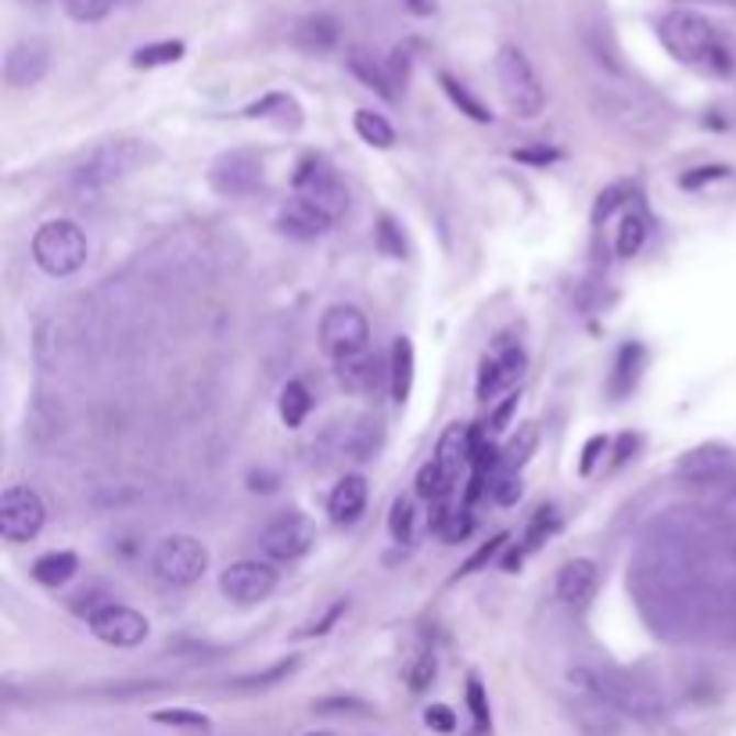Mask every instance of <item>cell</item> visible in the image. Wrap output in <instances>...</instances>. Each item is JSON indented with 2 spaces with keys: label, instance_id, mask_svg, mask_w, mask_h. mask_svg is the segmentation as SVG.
<instances>
[{
  "label": "cell",
  "instance_id": "5bb4252c",
  "mask_svg": "<svg viewBox=\"0 0 736 736\" xmlns=\"http://www.w3.org/2000/svg\"><path fill=\"white\" fill-rule=\"evenodd\" d=\"M209 180L223 198H245L252 191H259L263 163L256 152H226L212 163Z\"/></svg>",
  "mask_w": 736,
  "mask_h": 736
},
{
  "label": "cell",
  "instance_id": "4dcf8cb0",
  "mask_svg": "<svg viewBox=\"0 0 736 736\" xmlns=\"http://www.w3.org/2000/svg\"><path fill=\"white\" fill-rule=\"evenodd\" d=\"M183 58V40H158V44H147L133 51V69H158V65H172Z\"/></svg>",
  "mask_w": 736,
  "mask_h": 736
},
{
  "label": "cell",
  "instance_id": "52a82bcc",
  "mask_svg": "<svg viewBox=\"0 0 736 736\" xmlns=\"http://www.w3.org/2000/svg\"><path fill=\"white\" fill-rule=\"evenodd\" d=\"M152 571L166 586H194L209 571V550L194 535H166L152 554Z\"/></svg>",
  "mask_w": 736,
  "mask_h": 736
},
{
  "label": "cell",
  "instance_id": "8d00e7d4",
  "mask_svg": "<svg viewBox=\"0 0 736 736\" xmlns=\"http://www.w3.org/2000/svg\"><path fill=\"white\" fill-rule=\"evenodd\" d=\"M435 672H438L435 654L432 650H417V654H413V661L406 665V687L413 693H421V690H427L435 682Z\"/></svg>",
  "mask_w": 736,
  "mask_h": 736
},
{
  "label": "cell",
  "instance_id": "ab89813d",
  "mask_svg": "<svg viewBox=\"0 0 736 736\" xmlns=\"http://www.w3.org/2000/svg\"><path fill=\"white\" fill-rule=\"evenodd\" d=\"M119 0H65V11L76 22H101L112 15V8Z\"/></svg>",
  "mask_w": 736,
  "mask_h": 736
},
{
  "label": "cell",
  "instance_id": "30bf717a",
  "mask_svg": "<svg viewBox=\"0 0 736 736\" xmlns=\"http://www.w3.org/2000/svg\"><path fill=\"white\" fill-rule=\"evenodd\" d=\"M47 521V506L30 486H8L0 497V535L8 543H30Z\"/></svg>",
  "mask_w": 736,
  "mask_h": 736
},
{
  "label": "cell",
  "instance_id": "e0dca14e",
  "mask_svg": "<svg viewBox=\"0 0 736 736\" xmlns=\"http://www.w3.org/2000/svg\"><path fill=\"white\" fill-rule=\"evenodd\" d=\"M378 421H353V424H334L331 432L320 438V449H327L331 457L345 460H367L378 449Z\"/></svg>",
  "mask_w": 736,
  "mask_h": 736
},
{
  "label": "cell",
  "instance_id": "44dd1931",
  "mask_svg": "<svg viewBox=\"0 0 736 736\" xmlns=\"http://www.w3.org/2000/svg\"><path fill=\"white\" fill-rule=\"evenodd\" d=\"M345 65H349V73L359 79L364 87H370L378 98H384V101H395V79H392V73H388V65H381L378 58L370 55V51H359V47H353L349 51V58H345Z\"/></svg>",
  "mask_w": 736,
  "mask_h": 736
},
{
  "label": "cell",
  "instance_id": "5b68a950",
  "mask_svg": "<svg viewBox=\"0 0 736 736\" xmlns=\"http://www.w3.org/2000/svg\"><path fill=\"white\" fill-rule=\"evenodd\" d=\"M497 79H500V90H503V98H506V104H511L514 115L535 119L546 109V90H543L539 73L532 69L525 51L503 47L497 55Z\"/></svg>",
  "mask_w": 736,
  "mask_h": 736
},
{
  "label": "cell",
  "instance_id": "bcb514c9",
  "mask_svg": "<svg viewBox=\"0 0 736 736\" xmlns=\"http://www.w3.org/2000/svg\"><path fill=\"white\" fill-rule=\"evenodd\" d=\"M514 413H517V395L511 392V395H506L503 403L497 406V410H492V417H489V432H492V435L506 432V424L514 421Z\"/></svg>",
  "mask_w": 736,
  "mask_h": 736
},
{
  "label": "cell",
  "instance_id": "3957f363",
  "mask_svg": "<svg viewBox=\"0 0 736 736\" xmlns=\"http://www.w3.org/2000/svg\"><path fill=\"white\" fill-rule=\"evenodd\" d=\"M571 687H579L604 707H614V712L633 715V718H658L665 707L658 690L633 679L628 672H614V668H604V672H600V668H575Z\"/></svg>",
  "mask_w": 736,
  "mask_h": 736
},
{
  "label": "cell",
  "instance_id": "b9f144b4",
  "mask_svg": "<svg viewBox=\"0 0 736 736\" xmlns=\"http://www.w3.org/2000/svg\"><path fill=\"white\" fill-rule=\"evenodd\" d=\"M316 715H370V704L359 698H324L313 704Z\"/></svg>",
  "mask_w": 736,
  "mask_h": 736
},
{
  "label": "cell",
  "instance_id": "ffe728a7",
  "mask_svg": "<svg viewBox=\"0 0 736 736\" xmlns=\"http://www.w3.org/2000/svg\"><path fill=\"white\" fill-rule=\"evenodd\" d=\"M471 453H475V432H471V427H467V424H449L446 432H442V438H438L435 460H438L442 471L457 481L460 467L471 464Z\"/></svg>",
  "mask_w": 736,
  "mask_h": 736
},
{
  "label": "cell",
  "instance_id": "f5cc1de1",
  "mask_svg": "<svg viewBox=\"0 0 736 736\" xmlns=\"http://www.w3.org/2000/svg\"><path fill=\"white\" fill-rule=\"evenodd\" d=\"M406 8L413 11V15H432V11H435V0H406Z\"/></svg>",
  "mask_w": 736,
  "mask_h": 736
},
{
  "label": "cell",
  "instance_id": "2e32d148",
  "mask_svg": "<svg viewBox=\"0 0 736 736\" xmlns=\"http://www.w3.org/2000/svg\"><path fill=\"white\" fill-rule=\"evenodd\" d=\"M277 226H280V234H288L291 241H316L334 226V216L327 209H320L316 202H310V198L294 194L280 205Z\"/></svg>",
  "mask_w": 736,
  "mask_h": 736
},
{
  "label": "cell",
  "instance_id": "9c48e42d",
  "mask_svg": "<svg viewBox=\"0 0 736 736\" xmlns=\"http://www.w3.org/2000/svg\"><path fill=\"white\" fill-rule=\"evenodd\" d=\"M525 364L528 356L521 349V342H514L511 334H500L497 342H492V353L481 359V370H478V399H497V395H511V388L521 381V373H525Z\"/></svg>",
  "mask_w": 736,
  "mask_h": 736
},
{
  "label": "cell",
  "instance_id": "ee69618b",
  "mask_svg": "<svg viewBox=\"0 0 736 736\" xmlns=\"http://www.w3.org/2000/svg\"><path fill=\"white\" fill-rule=\"evenodd\" d=\"M489 489H492V500L503 503V506H514L521 500V478L517 475H500Z\"/></svg>",
  "mask_w": 736,
  "mask_h": 736
},
{
  "label": "cell",
  "instance_id": "8fae6325",
  "mask_svg": "<svg viewBox=\"0 0 736 736\" xmlns=\"http://www.w3.org/2000/svg\"><path fill=\"white\" fill-rule=\"evenodd\" d=\"M294 194L310 198V202H316L320 209H327L334 220L349 209V191H345L342 177L320 155L302 158L299 169H294Z\"/></svg>",
  "mask_w": 736,
  "mask_h": 736
},
{
  "label": "cell",
  "instance_id": "7dc6e473",
  "mask_svg": "<svg viewBox=\"0 0 736 736\" xmlns=\"http://www.w3.org/2000/svg\"><path fill=\"white\" fill-rule=\"evenodd\" d=\"M503 543H506V535H497V539H492V543H486V546H481V550H478V554H475L471 560H467L464 568H460V575H475L478 568H486L489 560H492V557H497V554L503 550Z\"/></svg>",
  "mask_w": 736,
  "mask_h": 736
},
{
  "label": "cell",
  "instance_id": "f907efd6",
  "mask_svg": "<svg viewBox=\"0 0 736 736\" xmlns=\"http://www.w3.org/2000/svg\"><path fill=\"white\" fill-rule=\"evenodd\" d=\"M722 177H729V169L726 166H704L701 172H687L679 183L682 187H701V183H707V180H722Z\"/></svg>",
  "mask_w": 736,
  "mask_h": 736
},
{
  "label": "cell",
  "instance_id": "c3c4849f",
  "mask_svg": "<svg viewBox=\"0 0 736 736\" xmlns=\"http://www.w3.org/2000/svg\"><path fill=\"white\" fill-rule=\"evenodd\" d=\"M517 163H532V166H550L557 163V152H550V147H521V152H514Z\"/></svg>",
  "mask_w": 736,
  "mask_h": 736
},
{
  "label": "cell",
  "instance_id": "681fc988",
  "mask_svg": "<svg viewBox=\"0 0 736 736\" xmlns=\"http://www.w3.org/2000/svg\"><path fill=\"white\" fill-rule=\"evenodd\" d=\"M600 453H607V438H604V435H596V438H589V442H586V449H582V464H579V471H582V475L593 471V464L600 460Z\"/></svg>",
  "mask_w": 736,
  "mask_h": 736
},
{
  "label": "cell",
  "instance_id": "e575fe53",
  "mask_svg": "<svg viewBox=\"0 0 736 736\" xmlns=\"http://www.w3.org/2000/svg\"><path fill=\"white\" fill-rule=\"evenodd\" d=\"M373 245H378L381 256L388 259H406V237H403V226H399L392 216H378L373 223Z\"/></svg>",
  "mask_w": 736,
  "mask_h": 736
},
{
  "label": "cell",
  "instance_id": "816d5d0a",
  "mask_svg": "<svg viewBox=\"0 0 736 736\" xmlns=\"http://www.w3.org/2000/svg\"><path fill=\"white\" fill-rule=\"evenodd\" d=\"M467 532H471V517H460L457 511H453V517L446 521V528H442V535H446L449 543H460Z\"/></svg>",
  "mask_w": 736,
  "mask_h": 736
},
{
  "label": "cell",
  "instance_id": "f6af8a7d",
  "mask_svg": "<svg viewBox=\"0 0 736 736\" xmlns=\"http://www.w3.org/2000/svg\"><path fill=\"white\" fill-rule=\"evenodd\" d=\"M424 722H427V729H435V733H453V729H457V715H453L446 704H432V707H427Z\"/></svg>",
  "mask_w": 736,
  "mask_h": 736
},
{
  "label": "cell",
  "instance_id": "d590c367",
  "mask_svg": "<svg viewBox=\"0 0 736 736\" xmlns=\"http://www.w3.org/2000/svg\"><path fill=\"white\" fill-rule=\"evenodd\" d=\"M535 442H539V427H535V424H525V427H521V432H517V438H511V446L503 449V460H500L506 475H514L517 467L532 457Z\"/></svg>",
  "mask_w": 736,
  "mask_h": 736
},
{
  "label": "cell",
  "instance_id": "f35d334b",
  "mask_svg": "<svg viewBox=\"0 0 736 736\" xmlns=\"http://www.w3.org/2000/svg\"><path fill=\"white\" fill-rule=\"evenodd\" d=\"M557 525H560V521H557L554 506H543V511H535L532 525H528V535H525V550H539V546L557 532Z\"/></svg>",
  "mask_w": 736,
  "mask_h": 736
},
{
  "label": "cell",
  "instance_id": "6da1fadb",
  "mask_svg": "<svg viewBox=\"0 0 736 736\" xmlns=\"http://www.w3.org/2000/svg\"><path fill=\"white\" fill-rule=\"evenodd\" d=\"M658 36L668 47V55L682 65H693V69H704L712 76L733 73V55H729L726 40L718 36V30L704 15H693V11H668L658 25Z\"/></svg>",
  "mask_w": 736,
  "mask_h": 736
},
{
  "label": "cell",
  "instance_id": "9a60e30c",
  "mask_svg": "<svg viewBox=\"0 0 736 736\" xmlns=\"http://www.w3.org/2000/svg\"><path fill=\"white\" fill-rule=\"evenodd\" d=\"M47 69H51V47L44 44V40H36V36L19 40V44L11 47L8 58H4V79H8L11 90L36 87L40 79L47 76Z\"/></svg>",
  "mask_w": 736,
  "mask_h": 736
},
{
  "label": "cell",
  "instance_id": "db71d44e",
  "mask_svg": "<svg viewBox=\"0 0 736 736\" xmlns=\"http://www.w3.org/2000/svg\"><path fill=\"white\" fill-rule=\"evenodd\" d=\"M22 4H47V0H22Z\"/></svg>",
  "mask_w": 736,
  "mask_h": 736
},
{
  "label": "cell",
  "instance_id": "7bdbcfd3",
  "mask_svg": "<svg viewBox=\"0 0 736 736\" xmlns=\"http://www.w3.org/2000/svg\"><path fill=\"white\" fill-rule=\"evenodd\" d=\"M294 672V658L288 661H277L274 668H266V672H256V676H241L234 687H270V682H280L285 676Z\"/></svg>",
  "mask_w": 736,
  "mask_h": 736
},
{
  "label": "cell",
  "instance_id": "60d3db41",
  "mask_svg": "<svg viewBox=\"0 0 736 736\" xmlns=\"http://www.w3.org/2000/svg\"><path fill=\"white\" fill-rule=\"evenodd\" d=\"M467 707H471V718H475V729L478 733H489V698H486V687H481V679L471 676L467 679Z\"/></svg>",
  "mask_w": 736,
  "mask_h": 736
},
{
  "label": "cell",
  "instance_id": "603a6c76",
  "mask_svg": "<svg viewBox=\"0 0 736 736\" xmlns=\"http://www.w3.org/2000/svg\"><path fill=\"white\" fill-rule=\"evenodd\" d=\"M76 568H79V560H76V554L73 550H55V554H44L33 565V579L40 582V586H51V589H58V586H65L76 575Z\"/></svg>",
  "mask_w": 736,
  "mask_h": 736
},
{
  "label": "cell",
  "instance_id": "ac0fdd59",
  "mask_svg": "<svg viewBox=\"0 0 736 736\" xmlns=\"http://www.w3.org/2000/svg\"><path fill=\"white\" fill-rule=\"evenodd\" d=\"M596 582H600V571H596L593 560L575 557V560H568V565L557 571V596L565 600L568 607H582V604L593 600Z\"/></svg>",
  "mask_w": 736,
  "mask_h": 736
},
{
  "label": "cell",
  "instance_id": "74e56055",
  "mask_svg": "<svg viewBox=\"0 0 736 736\" xmlns=\"http://www.w3.org/2000/svg\"><path fill=\"white\" fill-rule=\"evenodd\" d=\"M152 722H158V726H177V729H209V715L191 712V707H163V712L152 715Z\"/></svg>",
  "mask_w": 736,
  "mask_h": 736
},
{
  "label": "cell",
  "instance_id": "7a4b0ae2",
  "mask_svg": "<svg viewBox=\"0 0 736 736\" xmlns=\"http://www.w3.org/2000/svg\"><path fill=\"white\" fill-rule=\"evenodd\" d=\"M158 158L155 144H147L141 137H119V141H104L93 152H87V158L79 166H73L69 172V187L76 194H101L109 191L112 183L133 177L144 166H152Z\"/></svg>",
  "mask_w": 736,
  "mask_h": 736
},
{
  "label": "cell",
  "instance_id": "d6a6232c",
  "mask_svg": "<svg viewBox=\"0 0 736 736\" xmlns=\"http://www.w3.org/2000/svg\"><path fill=\"white\" fill-rule=\"evenodd\" d=\"M438 83H442V90H446V98H449L453 104H457V109H460L467 119H475V123H492V112H489L486 104H481L464 83H457V79L446 76V73L438 76Z\"/></svg>",
  "mask_w": 736,
  "mask_h": 736
},
{
  "label": "cell",
  "instance_id": "484cf974",
  "mask_svg": "<svg viewBox=\"0 0 736 736\" xmlns=\"http://www.w3.org/2000/svg\"><path fill=\"white\" fill-rule=\"evenodd\" d=\"M310 410H313V395L302 381H288L280 388V421L288 427H302L305 417H310Z\"/></svg>",
  "mask_w": 736,
  "mask_h": 736
},
{
  "label": "cell",
  "instance_id": "d4e9b609",
  "mask_svg": "<svg viewBox=\"0 0 736 736\" xmlns=\"http://www.w3.org/2000/svg\"><path fill=\"white\" fill-rule=\"evenodd\" d=\"M353 126L359 133V141H367L370 147H381V152H388V147L395 144V126L388 123V119L381 112H370V109H359L353 115Z\"/></svg>",
  "mask_w": 736,
  "mask_h": 736
},
{
  "label": "cell",
  "instance_id": "1f68e13d",
  "mask_svg": "<svg viewBox=\"0 0 736 736\" xmlns=\"http://www.w3.org/2000/svg\"><path fill=\"white\" fill-rule=\"evenodd\" d=\"M388 532L399 546L413 543V535H417V503H413V497H395L392 514H388Z\"/></svg>",
  "mask_w": 736,
  "mask_h": 736
},
{
  "label": "cell",
  "instance_id": "ba28073f",
  "mask_svg": "<svg viewBox=\"0 0 736 736\" xmlns=\"http://www.w3.org/2000/svg\"><path fill=\"white\" fill-rule=\"evenodd\" d=\"M313 543H316V525H313V517L302 514V511L277 514L274 521H266L263 532H259L263 554L270 560H280V565H285V560L305 557L313 550Z\"/></svg>",
  "mask_w": 736,
  "mask_h": 736
},
{
  "label": "cell",
  "instance_id": "4316f807",
  "mask_svg": "<svg viewBox=\"0 0 736 736\" xmlns=\"http://www.w3.org/2000/svg\"><path fill=\"white\" fill-rule=\"evenodd\" d=\"M334 370H338V381L349 388V392H370V388L378 384V359H370V353L345 359V364H334Z\"/></svg>",
  "mask_w": 736,
  "mask_h": 736
},
{
  "label": "cell",
  "instance_id": "cb8c5ba5",
  "mask_svg": "<svg viewBox=\"0 0 736 736\" xmlns=\"http://www.w3.org/2000/svg\"><path fill=\"white\" fill-rule=\"evenodd\" d=\"M647 234H650V226H647V220L639 216V212H622V220H618V237H614V252H618L622 259H633V256H639L644 252V245H647Z\"/></svg>",
  "mask_w": 736,
  "mask_h": 736
},
{
  "label": "cell",
  "instance_id": "7402d4cb",
  "mask_svg": "<svg viewBox=\"0 0 736 736\" xmlns=\"http://www.w3.org/2000/svg\"><path fill=\"white\" fill-rule=\"evenodd\" d=\"M413 367H417V356H413V342L399 338L392 342V364H388V388H392L395 403H406L413 392Z\"/></svg>",
  "mask_w": 736,
  "mask_h": 736
},
{
  "label": "cell",
  "instance_id": "f1b7e54d",
  "mask_svg": "<svg viewBox=\"0 0 736 736\" xmlns=\"http://www.w3.org/2000/svg\"><path fill=\"white\" fill-rule=\"evenodd\" d=\"M722 467H729V449H722V446H704V449L687 453V460L679 464V471H682V475H690V478H712V475L722 471Z\"/></svg>",
  "mask_w": 736,
  "mask_h": 736
},
{
  "label": "cell",
  "instance_id": "83f0119b",
  "mask_svg": "<svg viewBox=\"0 0 736 736\" xmlns=\"http://www.w3.org/2000/svg\"><path fill=\"white\" fill-rule=\"evenodd\" d=\"M453 486H457V481H453L446 471H442L438 467V460L432 457L427 460L421 471H417V492L421 497L427 500V503H449V497H453Z\"/></svg>",
  "mask_w": 736,
  "mask_h": 736
},
{
  "label": "cell",
  "instance_id": "277c9868",
  "mask_svg": "<svg viewBox=\"0 0 736 736\" xmlns=\"http://www.w3.org/2000/svg\"><path fill=\"white\" fill-rule=\"evenodd\" d=\"M90 241L73 220H47L33 234V263L47 277H73L87 266Z\"/></svg>",
  "mask_w": 736,
  "mask_h": 736
},
{
  "label": "cell",
  "instance_id": "11a10c76",
  "mask_svg": "<svg viewBox=\"0 0 736 736\" xmlns=\"http://www.w3.org/2000/svg\"><path fill=\"white\" fill-rule=\"evenodd\" d=\"M310 736H324V733H310Z\"/></svg>",
  "mask_w": 736,
  "mask_h": 736
},
{
  "label": "cell",
  "instance_id": "4fadbf2b",
  "mask_svg": "<svg viewBox=\"0 0 736 736\" xmlns=\"http://www.w3.org/2000/svg\"><path fill=\"white\" fill-rule=\"evenodd\" d=\"M220 589L226 600H234L241 607L263 604V600L277 589V571H274V565H263V560H234V565L223 568Z\"/></svg>",
  "mask_w": 736,
  "mask_h": 736
},
{
  "label": "cell",
  "instance_id": "f546056e",
  "mask_svg": "<svg viewBox=\"0 0 736 736\" xmlns=\"http://www.w3.org/2000/svg\"><path fill=\"white\" fill-rule=\"evenodd\" d=\"M294 40H299V47H305V51H327L338 44V25H334L327 15L305 19L299 25V33H294Z\"/></svg>",
  "mask_w": 736,
  "mask_h": 736
},
{
  "label": "cell",
  "instance_id": "7c38bea8",
  "mask_svg": "<svg viewBox=\"0 0 736 736\" xmlns=\"http://www.w3.org/2000/svg\"><path fill=\"white\" fill-rule=\"evenodd\" d=\"M87 625H90V633L101 639V644L123 647V650L144 644L147 628H152L141 611H133L126 604H101V607H93L87 614Z\"/></svg>",
  "mask_w": 736,
  "mask_h": 736
},
{
  "label": "cell",
  "instance_id": "d6986e66",
  "mask_svg": "<svg viewBox=\"0 0 736 736\" xmlns=\"http://www.w3.org/2000/svg\"><path fill=\"white\" fill-rule=\"evenodd\" d=\"M367 511V478L364 475H345L338 486H334L327 500V514L334 525H353L359 514Z\"/></svg>",
  "mask_w": 736,
  "mask_h": 736
},
{
  "label": "cell",
  "instance_id": "8992f818",
  "mask_svg": "<svg viewBox=\"0 0 736 736\" xmlns=\"http://www.w3.org/2000/svg\"><path fill=\"white\" fill-rule=\"evenodd\" d=\"M320 349H324L334 364H345V359L367 356L370 353V324L367 316L356 310V305H331V310L320 316Z\"/></svg>",
  "mask_w": 736,
  "mask_h": 736
},
{
  "label": "cell",
  "instance_id": "836d02e7",
  "mask_svg": "<svg viewBox=\"0 0 736 736\" xmlns=\"http://www.w3.org/2000/svg\"><path fill=\"white\" fill-rule=\"evenodd\" d=\"M639 364H644V349H639V345H625V349L618 353V364H614V378H611L614 395L633 392V384L639 378Z\"/></svg>",
  "mask_w": 736,
  "mask_h": 736
}]
</instances>
